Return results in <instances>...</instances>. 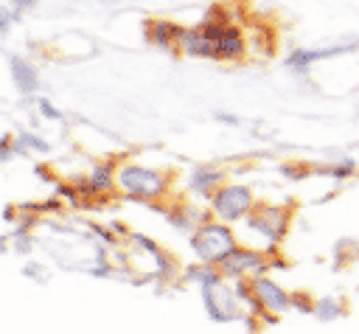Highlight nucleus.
I'll use <instances>...</instances> for the list:
<instances>
[{"mask_svg":"<svg viewBox=\"0 0 359 334\" xmlns=\"http://www.w3.org/2000/svg\"><path fill=\"white\" fill-rule=\"evenodd\" d=\"M123 182L126 188L143 194V196H154L160 191V174L146 171V168H126L123 171Z\"/></svg>","mask_w":359,"mask_h":334,"instance_id":"4","label":"nucleus"},{"mask_svg":"<svg viewBox=\"0 0 359 334\" xmlns=\"http://www.w3.org/2000/svg\"><path fill=\"white\" fill-rule=\"evenodd\" d=\"M11 73H14V81L20 84V90L31 93V90L36 87V70H34V67H31L25 59L14 56V59H11Z\"/></svg>","mask_w":359,"mask_h":334,"instance_id":"7","label":"nucleus"},{"mask_svg":"<svg viewBox=\"0 0 359 334\" xmlns=\"http://www.w3.org/2000/svg\"><path fill=\"white\" fill-rule=\"evenodd\" d=\"M196 247H199V253H202L205 258H222V255L230 253L233 241H230V233H224L222 227H208V230L199 236Z\"/></svg>","mask_w":359,"mask_h":334,"instance_id":"3","label":"nucleus"},{"mask_svg":"<svg viewBox=\"0 0 359 334\" xmlns=\"http://www.w3.org/2000/svg\"><path fill=\"white\" fill-rule=\"evenodd\" d=\"M258 292L264 295V300H266V306L269 309H286V295L278 289V286H272L269 281H258Z\"/></svg>","mask_w":359,"mask_h":334,"instance_id":"8","label":"nucleus"},{"mask_svg":"<svg viewBox=\"0 0 359 334\" xmlns=\"http://www.w3.org/2000/svg\"><path fill=\"white\" fill-rule=\"evenodd\" d=\"M202 31L210 36L213 42V59H222V62H236L244 56V36L238 28H233L230 22H219V20H205L202 22Z\"/></svg>","mask_w":359,"mask_h":334,"instance_id":"1","label":"nucleus"},{"mask_svg":"<svg viewBox=\"0 0 359 334\" xmlns=\"http://www.w3.org/2000/svg\"><path fill=\"white\" fill-rule=\"evenodd\" d=\"M28 6H34V0H14V8H17V11H22V8H28Z\"/></svg>","mask_w":359,"mask_h":334,"instance_id":"10","label":"nucleus"},{"mask_svg":"<svg viewBox=\"0 0 359 334\" xmlns=\"http://www.w3.org/2000/svg\"><path fill=\"white\" fill-rule=\"evenodd\" d=\"M250 205V194L244 191V188H227V191H222V196H219V211L224 213V216H238L244 208Z\"/></svg>","mask_w":359,"mask_h":334,"instance_id":"6","label":"nucleus"},{"mask_svg":"<svg viewBox=\"0 0 359 334\" xmlns=\"http://www.w3.org/2000/svg\"><path fill=\"white\" fill-rule=\"evenodd\" d=\"M356 48H359V39L337 42V45H331V48H297V51H292V53H289L286 67H289V70H294V73H306L314 62L328 59V56H342V53H351V51H356Z\"/></svg>","mask_w":359,"mask_h":334,"instance_id":"2","label":"nucleus"},{"mask_svg":"<svg viewBox=\"0 0 359 334\" xmlns=\"http://www.w3.org/2000/svg\"><path fill=\"white\" fill-rule=\"evenodd\" d=\"M180 34H182V28L174 25V22H168V20H151L149 22V39L154 45H160V48L180 45Z\"/></svg>","mask_w":359,"mask_h":334,"instance_id":"5","label":"nucleus"},{"mask_svg":"<svg viewBox=\"0 0 359 334\" xmlns=\"http://www.w3.org/2000/svg\"><path fill=\"white\" fill-rule=\"evenodd\" d=\"M11 17H17V14H8L6 8H0V31H6V28H8V22H11Z\"/></svg>","mask_w":359,"mask_h":334,"instance_id":"9","label":"nucleus"}]
</instances>
